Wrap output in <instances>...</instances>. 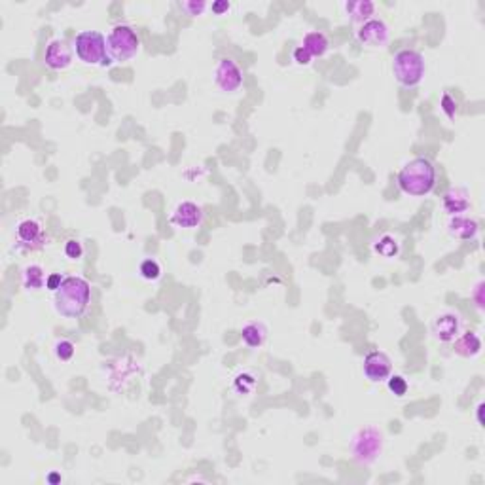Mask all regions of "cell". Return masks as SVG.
<instances>
[{
    "instance_id": "6da1fadb",
    "label": "cell",
    "mask_w": 485,
    "mask_h": 485,
    "mask_svg": "<svg viewBox=\"0 0 485 485\" xmlns=\"http://www.w3.org/2000/svg\"><path fill=\"white\" fill-rule=\"evenodd\" d=\"M90 300L91 285L88 279H83L80 275H71V277H64L61 287L55 290L53 306L61 317L80 319L90 306Z\"/></svg>"
},
{
    "instance_id": "7a4b0ae2",
    "label": "cell",
    "mask_w": 485,
    "mask_h": 485,
    "mask_svg": "<svg viewBox=\"0 0 485 485\" xmlns=\"http://www.w3.org/2000/svg\"><path fill=\"white\" fill-rule=\"evenodd\" d=\"M398 188L411 198H425L435 190L436 167L427 158H414L398 172Z\"/></svg>"
},
{
    "instance_id": "3957f363",
    "label": "cell",
    "mask_w": 485,
    "mask_h": 485,
    "mask_svg": "<svg viewBox=\"0 0 485 485\" xmlns=\"http://www.w3.org/2000/svg\"><path fill=\"white\" fill-rule=\"evenodd\" d=\"M385 436L377 427H364L351 436L349 442V453L358 465H374L381 453H383Z\"/></svg>"
},
{
    "instance_id": "277c9868",
    "label": "cell",
    "mask_w": 485,
    "mask_h": 485,
    "mask_svg": "<svg viewBox=\"0 0 485 485\" xmlns=\"http://www.w3.org/2000/svg\"><path fill=\"white\" fill-rule=\"evenodd\" d=\"M74 53L83 64L90 67H107L112 59L107 50V36L99 31H80L74 36Z\"/></svg>"
},
{
    "instance_id": "5b68a950",
    "label": "cell",
    "mask_w": 485,
    "mask_h": 485,
    "mask_svg": "<svg viewBox=\"0 0 485 485\" xmlns=\"http://www.w3.org/2000/svg\"><path fill=\"white\" fill-rule=\"evenodd\" d=\"M427 72V61L421 51L417 50H400L395 53L392 59V74L396 82L404 88H417L423 82Z\"/></svg>"
},
{
    "instance_id": "8992f818",
    "label": "cell",
    "mask_w": 485,
    "mask_h": 485,
    "mask_svg": "<svg viewBox=\"0 0 485 485\" xmlns=\"http://www.w3.org/2000/svg\"><path fill=\"white\" fill-rule=\"evenodd\" d=\"M107 50L112 61L125 63L139 55L141 51V39L133 27L114 25L107 36Z\"/></svg>"
},
{
    "instance_id": "52a82bcc",
    "label": "cell",
    "mask_w": 485,
    "mask_h": 485,
    "mask_svg": "<svg viewBox=\"0 0 485 485\" xmlns=\"http://www.w3.org/2000/svg\"><path fill=\"white\" fill-rule=\"evenodd\" d=\"M212 80L214 86L222 93H237L242 88L245 82V74H242L241 67L231 57L218 59L217 67L212 71Z\"/></svg>"
},
{
    "instance_id": "ba28073f",
    "label": "cell",
    "mask_w": 485,
    "mask_h": 485,
    "mask_svg": "<svg viewBox=\"0 0 485 485\" xmlns=\"http://www.w3.org/2000/svg\"><path fill=\"white\" fill-rule=\"evenodd\" d=\"M460 326H463L460 315L453 313V311H446V313L436 315L435 319H432V322H430V334L440 343H451L460 334Z\"/></svg>"
},
{
    "instance_id": "9c48e42d",
    "label": "cell",
    "mask_w": 485,
    "mask_h": 485,
    "mask_svg": "<svg viewBox=\"0 0 485 485\" xmlns=\"http://www.w3.org/2000/svg\"><path fill=\"white\" fill-rule=\"evenodd\" d=\"M362 371L368 381L381 383V381H387L390 374H392V360H390L387 353L371 351L364 357Z\"/></svg>"
},
{
    "instance_id": "30bf717a",
    "label": "cell",
    "mask_w": 485,
    "mask_h": 485,
    "mask_svg": "<svg viewBox=\"0 0 485 485\" xmlns=\"http://www.w3.org/2000/svg\"><path fill=\"white\" fill-rule=\"evenodd\" d=\"M357 39L360 44L368 46V48H383V46L389 44L390 29L383 20L371 18L370 21H366L358 27Z\"/></svg>"
},
{
    "instance_id": "8fae6325",
    "label": "cell",
    "mask_w": 485,
    "mask_h": 485,
    "mask_svg": "<svg viewBox=\"0 0 485 485\" xmlns=\"http://www.w3.org/2000/svg\"><path fill=\"white\" fill-rule=\"evenodd\" d=\"M72 55H74V48L69 46L67 40L55 39L46 46L44 63L51 71H64L72 64Z\"/></svg>"
},
{
    "instance_id": "7c38bea8",
    "label": "cell",
    "mask_w": 485,
    "mask_h": 485,
    "mask_svg": "<svg viewBox=\"0 0 485 485\" xmlns=\"http://www.w3.org/2000/svg\"><path fill=\"white\" fill-rule=\"evenodd\" d=\"M203 209L199 207L198 203L193 201H182L175 207V211L171 214V222L177 226V228H182V230H193L198 228L203 222Z\"/></svg>"
},
{
    "instance_id": "4fadbf2b",
    "label": "cell",
    "mask_w": 485,
    "mask_h": 485,
    "mask_svg": "<svg viewBox=\"0 0 485 485\" xmlns=\"http://www.w3.org/2000/svg\"><path fill=\"white\" fill-rule=\"evenodd\" d=\"M447 233L459 241H472L479 233V224L476 218L466 214H453L447 220Z\"/></svg>"
},
{
    "instance_id": "5bb4252c",
    "label": "cell",
    "mask_w": 485,
    "mask_h": 485,
    "mask_svg": "<svg viewBox=\"0 0 485 485\" xmlns=\"http://www.w3.org/2000/svg\"><path fill=\"white\" fill-rule=\"evenodd\" d=\"M442 207L444 211L453 217V214H465L470 207H472V201H470V192L463 188V186H453L449 188L444 198H442Z\"/></svg>"
},
{
    "instance_id": "9a60e30c",
    "label": "cell",
    "mask_w": 485,
    "mask_h": 485,
    "mask_svg": "<svg viewBox=\"0 0 485 485\" xmlns=\"http://www.w3.org/2000/svg\"><path fill=\"white\" fill-rule=\"evenodd\" d=\"M345 18L355 23V25H362L366 21H370L376 13V2L371 0H347L341 4Z\"/></svg>"
},
{
    "instance_id": "2e32d148",
    "label": "cell",
    "mask_w": 485,
    "mask_h": 485,
    "mask_svg": "<svg viewBox=\"0 0 485 485\" xmlns=\"http://www.w3.org/2000/svg\"><path fill=\"white\" fill-rule=\"evenodd\" d=\"M481 338L478 332H465L459 334L453 339V351L455 355H459L463 358H476L481 353Z\"/></svg>"
},
{
    "instance_id": "e0dca14e",
    "label": "cell",
    "mask_w": 485,
    "mask_h": 485,
    "mask_svg": "<svg viewBox=\"0 0 485 485\" xmlns=\"http://www.w3.org/2000/svg\"><path fill=\"white\" fill-rule=\"evenodd\" d=\"M15 235H18V241H20L21 245H25V247H39V245H42V241H44L42 226H40V222H36V220H31V218H27L23 222H20Z\"/></svg>"
},
{
    "instance_id": "ac0fdd59",
    "label": "cell",
    "mask_w": 485,
    "mask_h": 485,
    "mask_svg": "<svg viewBox=\"0 0 485 485\" xmlns=\"http://www.w3.org/2000/svg\"><path fill=\"white\" fill-rule=\"evenodd\" d=\"M241 339L242 343L247 345L249 349H258L266 343L268 339V328L264 322H258V320H252V322H247V325L241 328Z\"/></svg>"
},
{
    "instance_id": "d6986e66",
    "label": "cell",
    "mask_w": 485,
    "mask_h": 485,
    "mask_svg": "<svg viewBox=\"0 0 485 485\" xmlns=\"http://www.w3.org/2000/svg\"><path fill=\"white\" fill-rule=\"evenodd\" d=\"M301 48L311 55V57H322L330 50V42L325 32L320 31H309L301 40Z\"/></svg>"
},
{
    "instance_id": "ffe728a7",
    "label": "cell",
    "mask_w": 485,
    "mask_h": 485,
    "mask_svg": "<svg viewBox=\"0 0 485 485\" xmlns=\"http://www.w3.org/2000/svg\"><path fill=\"white\" fill-rule=\"evenodd\" d=\"M21 281H23V287H25L27 290H40V288H44V285L48 282V277H46L44 269L40 268V266H36V264H32V266H27V268L23 269Z\"/></svg>"
},
{
    "instance_id": "44dd1931",
    "label": "cell",
    "mask_w": 485,
    "mask_h": 485,
    "mask_svg": "<svg viewBox=\"0 0 485 485\" xmlns=\"http://www.w3.org/2000/svg\"><path fill=\"white\" fill-rule=\"evenodd\" d=\"M374 250H376L377 254L383 256V258H395L398 254V250H400V242H398L396 237L383 235L374 242Z\"/></svg>"
},
{
    "instance_id": "7402d4cb",
    "label": "cell",
    "mask_w": 485,
    "mask_h": 485,
    "mask_svg": "<svg viewBox=\"0 0 485 485\" xmlns=\"http://www.w3.org/2000/svg\"><path fill=\"white\" fill-rule=\"evenodd\" d=\"M258 385V377L252 374V371H242L235 377V383H233V389L239 395H252Z\"/></svg>"
},
{
    "instance_id": "603a6c76",
    "label": "cell",
    "mask_w": 485,
    "mask_h": 485,
    "mask_svg": "<svg viewBox=\"0 0 485 485\" xmlns=\"http://www.w3.org/2000/svg\"><path fill=\"white\" fill-rule=\"evenodd\" d=\"M207 6L209 4L205 0H180L179 2L180 12L184 13L186 18H199V15H203Z\"/></svg>"
},
{
    "instance_id": "cb8c5ba5",
    "label": "cell",
    "mask_w": 485,
    "mask_h": 485,
    "mask_svg": "<svg viewBox=\"0 0 485 485\" xmlns=\"http://www.w3.org/2000/svg\"><path fill=\"white\" fill-rule=\"evenodd\" d=\"M139 271H141V275L146 279V281H158V279L161 277L160 262H158V260H153V258H146V260L141 264Z\"/></svg>"
},
{
    "instance_id": "d4e9b609",
    "label": "cell",
    "mask_w": 485,
    "mask_h": 485,
    "mask_svg": "<svg viewBox=\"0 0 485 485\" xmlns=\"http://www.w3.org/2000/svg\"><path fill=\"white\" fill-rule=\"evenodd\" d=\"M53 351H55V357H57L61 362H69V360L74 357L76 345L72 343L71 339H59L57 343H55V347H53Z\"/></svg>"
},
{
    "instance_id": "484cf974",
    "label": "cell",
    "mask_w": 485,
    "mask_h": 485,
    "mask_svg": "<svg viewBox=\"0 0 485 485\" xmlns=\"http://www.w3.org/2000/svg\"><path fill=\"white\" fill-rule=\"evenodd\" d=\"M387 387H389L390 392L395 396H398V398L408 392V381H406V377L402 376H392V374H390L389 379H387Z\"/></svg>"
},
{
    "instance_id": "4316f807",
    "label": "cell",
    "mask_w": 485,
    "mask_h": 485,
    "mask_svg": "<svg viewBox=\"0 0 485 485\" xmlns=\"http://www.w3.org/2000/svg\"><path fill=\"white\" fill-rule=\"evenodd\" d=\"M64 254L71 260H80L83 256V245L78 239H71L64 242Z\"/></svg>"
},
{
    "instance_id": "83f0119b",
    "label": "cell",
    "mask_w": 485,
    "mask_h": 485,
    "mask_svg": "<svg viewBox=\"0 0 485 485\" xmlns=\"http://www.w3.org/2000/svg\"><path fill=\"white\" fill-rule=\"evenodd\" d=\"M442 110H444V114L449 118V120H455V116H457V102H455V99L449 93H444L442 95V102H440Z\"/></svg>"
},
{
    "instance_id": "f1b7e54d",
    "label": "cell",
    "mask_w": 485,
    "mask_h": 485,
    "mask_svg": "<svg viewBox=\"0 0 485 485\" xmlns=\"http://www.w3.org/2000/svg\"><path fill=\"white\" fill-rule=\"evenodd\" d=\"M484 287H485L484 281H479L472 290V300H474V303H476V307H478V311H484V303H485Z\"/></svg>"
},
{
    "instance_id": "f546056e",
    "label": "cell",
    "mask_w": 485,
    "mask_h": 485,
    "mask_svg": "<svg viewBox=\"0 0 485 485\" xmlns=\"http://www.w3.org/2000/svg\"><path fill=\"white\" fill-rule=\"evenodd\" d=\"M294 61H296L298 64H309L311 61H313V57H311V55H309V53H307V51L300 46V48H296V50H294Z\"/></svg>"
},
{
    "instance_id": "4dcf8cb0",
    "label": "cell",
    "mask_w": 485,
    "mask_h": 485,
    "mask_svg": "<svg viewBox=\"0 0 485 485\" xmlns=\"http://www.w3.org/2000/svg\"><path fill=\"white\" fill-rule=\"evenodd\" d=\"M231 4L228 2V0H217V2H212L211 4V10L212 13H217V15H222V13L230 12Z\"/></svg>"
},
{
    "instance_id": "1f68e13d",
    "label": "cell",
    "mask_w": 485,
    "mask_h": 485,
    "mask_svg": "<svg viewBox=\"0 0 485 485\" xmlns=\"http://www.w3.org/2000/svg\"><path fill=\"white\" fill-rule=\"evenodd\" d=\"M63 279H64V277H61V275H59V273H51L50 277H48V282H46V287L55 292V290H57V288L61 287V282H63Z\"/></svg>"
},
{
    "instance_id": "d6a6232c",
    "label": "cell",
    "mask_w": 485,
    "mask_h": 485,
    "mask_svg": "<svg viewBox=\"0 0 485 485\" xmlns=\"http://www.w3.org/2000/svg\"><path fill=\"white\" fill-rule=\"evenodd\" d=\"M57 476H55V474H51V476H50V481H57Z\"/></svg>"
}]
</instances>
